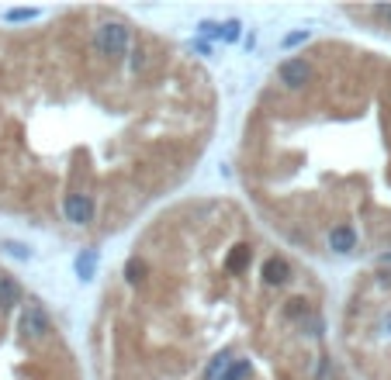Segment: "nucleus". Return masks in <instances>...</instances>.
I'll use <instances>...</instances> for the list:
<instances>
[]
</instances>
